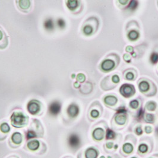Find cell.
I'll return each mask as SVG.
<instances>
[{
    "instance_id": "8fae6325",
    "label": "cell",
    "mask_w": 158,
    "mask_h": 158,
    "mask_svg": "<svg viewBox=\"0 0 158 158\" xmlns=\"http://www.w3.org/2000/svg\"><path fill=\"white\" fill-rule=\"evenodd\" d=\"M80 112L79 106L75 103H72L67 108V113L68 115L72 118H76L79 115Z\"/></svg>"
},
{
    "instance_id": "f546056e",
    "label": "cell",
    "mask_w": 158,
    "mask_h": 158,
    "mask_svg": "<svg viewBox=\"0 0 158 158\" xmlns=\"http://www.w3.org/2000/svg\"><path fill=\"white\" fill-rule=\"evenodd\" d=\"M139 101L137 99H134L129 103V106L133 110H137L139 107Z\"/></svg>"
},
{
    "instance_id": "44dd1931",
    "label": "cell",
    "mask_w": 158,
    "mask_h": 158,
    "mask_svg": "<svg viewBox=\"0 0 158 158\" xmlns=\"http://www.w3.org/2000/svg\"><path fill=\"white\" fill-rule=\"evenodd\" d=\"M92 85L90 82H87L81 87L80 92L84 94H88L92 91Z\"/></svg>"
},
{
    "instance_id": "d6986e66",
    "label": "cell",
    "mask_w": 158,
    "mask_h": 158,
    "mask_svg": "<svg viewBox=\"0 0 158 158\" xmlns=\"http://www.w3.org/2000/svg\"><path fill=\"white\" fill-rule=\"evenodd\" d=\"M139 89L140 92L142 94H145L148 92L150 89V85L149 83L146 81H141L139 84Z\"/></svg>"
},
{
    "instance_id": "7dc6e473",
    "label": "cell",
    "mask_w": 158,
    "mask_h": 158,
    "mask_svg": "<svg viewBox=\"0 0 158 158\" xmlns=\"http://www.w3.org/2000/svg\"><path fill=\"white\" fill-rule=\"evenodd\" d=\"M75 76H76V74H73L71 75L72 79H74V78H75Z\"/></svg>"
},
{
    "instance_id": "4dcf8cb0",
    "label": "cell",
    "mask_w": 158,
    "mask_h": 158,
    "mask_svg": "<svg viewBox=\"0 0 158 158\" xmlns=\"http://www.w3.org/2000/svg\"><path fill=\"white\" fill-rule=\"evenodd\" d=\"M101 112L98 110L94 109L90 112V115L92 118L96 119L100 117Z\"/></svg>"
},
{
    "instance_id": "277c9868",
    "label": "cell",
    "mask_w": 158,
    "mask_h": 158,
    "mask_svg": "<svg viewBox=\"0 0 158 158\" xmlns=\"http://www.w3.org/2000/svg\"><path fill=\"white\" fill-rule=\"evenodd\" d=\"M127 110L125 106H120L117 110L114 116V121L119 126H123L127 121Z\"/></svg>"
},
{
    "instance_id": "f5cc1de1",
    "label": "cell",
    "mask_w": 158,
    "mask_h": 158,
    "mask_svg": "<svg viewBox=\"0 0 158 158\" xmlns=\"http://www.w3.org/2000/svg\"></svg>"
},
{
    "instance_id": "e0dca14e",
    "label": "cell",
    "mask_w": 158,
    "mask_h": 158,
    "mask_svg": "<svg viewBox=\"0 0 158 158\" xmlns=\"http://www.w3.org/2000/svg\"><path fill=\"white\" fill-rule=\"evenodd\" d=\"M8 45L7 37L3 31V30L0 27V49H3Z\"/></svg>"
},
{
    "instance_id": "52a82bcc",
    "label": "cell",
    "mask_w": 158,
    "mask_h": 158,
    "mask_svg": "<svg viewBox=\"0 0 158 158\" xmlns=\"http://www.w3.org/2000/svg\"><path fill=\"white\" fill-rule=\"evenodd\" d=\"M119 93L124 98H130L135 95V89L132 85L124 84L119 88Z\"/></svg>"
},
{
    "instance_id": "ab89813d",
    "label": "cell",
    "mask_w": 158,
    "mask_h": 158,
    "mask_svg": "<svg viewBox=\"0 0 158 158\" xmlns=\"http://www.w3.org/2000/svg\"><path fill=\"white\" fill-rule=\"evenodd\" d=\"M123 58L124 60L126 61L127 63H130L131 61V56L129 54H124L123 56Z\"/></svg>"
},
{
    "instance_id": "f35d334b",
    "label": "cell",
    "mask_w": 158,
    "mask_h": 158,
    "mask_svg": "<svg viewBox=\"0 0 158 158\" xmlns=\"http://www.w3.org/2000/svg\"><path fill=\"white\" fill-rule=\"evenodd\" d=\"M112 82H114V83H118L120 81V79H119V77L118 75L117 74H115L112 76Z\"/></svg>"
},
{
    "instance_id": "8992f818",
    "label": "cell",
    "mask_w": 158,
    "mask_h": 158,
    "mask_svg": "<svg viewBox=\"0 0 158 158\" xmlns=\"http://www.w3.org/2000/svg\"><path fill=\"white\" fill-rule=\"evenodd\" d=\"M99 150L96 146H90L83 151V154L79 153L78 158H98Z\"/></svg>"
},
{
    "instance_id": "ba28073f",
    "label": "cell",
    "mask_w": 158,
    "mask_h": 158,
    "mask_svg": "<svg viewBox=\"0 0 158 158\" xmlns=\"http://www.w3.org/2000/svg\"><path fill=\"white\" fill-rule=\"evenodd\" d=\"M41 103L40 101L33 99L27 103V110L31 115H35L39 114L41 110Z\"/></svg>"
},
{
    "instance_id": "1f68e13d",
    "label": "cell",
    "mask_w": 158,
    "mask_h": 158,
    "mask_svg": "<svg viewBox=\"0 0 158 158\" xmlns=\"http://www.w3.org/2000/svg\"><path fill=\"white\" fill-rule=\"evenodd\" d=\"M150 62L153 64H155L158 62V54L153 52L150 58Z\"/></svg>"
},
{
    "instance_id": "5bb4252c",
    "label": "cell",
    "mask_w": 158,
    "mask_h": 158,
    "mask_svg": "<svg viewBox=\"0 0 158 158\" xmlns=\"http://www.w3.org/2000/svg\"><path fill=\"white\" fill-rule=\"evenodd\" d=\"M103 102L108 106H115L118 102V99L115 96L108 95L104 98Z\"/></svg>"
},
{
    "instance_id": "836d02e7",
    "label": "cell",
    "mask_w": 158,
    "mask_h": 158,
    "mask_svg": "<svg viewBox=\"0 0 158 158\" xmlns=\"http://www.w3.org/2000/svg\"><path fill=\"white\" fill-rule=\"evenodd\" d=\"M77 81L79 83H83L85 82L86 80V76L83 73H79V74L77 76Z\"/></svg>"
},
{
    "instance_id": "681fc988",
    "label": "cell",
    "mask_w": 158,
    "mask_h": 158,
    "mask_svg": "<svg viewBox=\"0 0 158 158\" xmlns=\"http://www.w3.org/2000/svg\"><path fill=\"white\" fill-rule=\"evenodd\" d=\"M132 56H134V57H135V54H134V53H133V54H132Z\"/></svg>"
},
{
    "instance_id": "7402d4cb",
    "label": "cell",
    "mask_w": 158,
    "mask_h": 158,
    "mask_svg": "<svg viewBox=\"0 0 158 158\" xmlns=\"http://www.w3.org/2000/svg\"><path fill=\"white\" fill-rule=\"evenodd\" d=\"M156 108H157V103L153 101L148 102L145 105V109L147 111H150V112H153L155 111Z\"/></svg>"
},
{
    "instance_id": "bcb514c9",
    "label": "cell",
    "mask_w": 158,
    "mask_h": 158,
    "mask_svg": "<svg viewBox=\"0 0 158 158\" xmlns=\"http://www.w3.org/2000/svg\"><path fill=\"white\" fill-rule=\"evenodd\" d=\"M155 132H156V135L158 137V127L156 128V130H155Z\"/></svg>"
},
{
    "instance_id": "30bf717a",
    "label": "cell",
    "mask_w": 158,
    "mask_h": 158,
    "mask_svg": "<svg viewBox=\"0 0 158 158\" xmlns=\"http://www.w3.org/2000/svg\"><path fill=\"white\" fill-rule=\"evenodd\" d=\"M61 110V105L60 102L55 101L51 103L48 108V111L51 115L56 116Z\"/></svg>"
},
{
    "instance_id": "74e56055",
    "label": "cell",
    "mask_w": 158,
    "mask_h": 158,
    "mask_svg": "<svg viewBox=\"0 0 158 158\" xmlns=\"http://www.w3.org/2000/svg\"><path fill=\"white\" fill-rule=\"evenodd\" d=\"M126 79L128 80H133L135 79V76L133 73H127L126 75Z\"/></svg>"
},
{
    "instance_id": "4fadbf2b",
    "label": "cell",
    "mask_w": 158,
    "mask_h": 158,
    "mask_svg": "<svg viewBox=\"0 0 158 158\" xmlns=\"http://www.w3.org/2000/svg\"><path fill=\"white\" fill-rule=\"evenodd\" d=\"M119 145L118 144H115L111 141H108L105 143L103 148L105 151L108 153H112L115 152L118 149Z\"/></svg>"
},
{
    "instance_id": "7bdbcfd3",
    "label": "cell",
    "mask_w": 158,
    "mask_h": 158,
    "mask_svg": "<svg viewBox=\"0 0 158 158\" xmlns=\"http://www.w3.org/2000/svg\"><path fill=\"white\" fill-rule=\"evenodd\" d=\"M74 86L75 88H79V87H80V85L79 82L76 81V82H75L74 83Z\"/></svg>"
},
{
    "instance_id": "5b68a950",
    "label": "cell",
    "mask_w": 158,
    "mask_h": 158,
    "mask_svg": "<svg viewBox=\"0 0 158 158\" xmlns=\"http://www.w3.org/2000/svg\"><path fill=\"white\" fill-rule=\"evenodd\" d=\"M67 144L71 150H77L81 145V140L79 135L72 133L67 139Z\"/></svg>"
},
{
    "instance_id": "f6af8a7d",
    "label": "cell",
    "mask_w": 158,
    "mask_h": 158,
    "mask_svg": "<svg viewBox=\"0 0 158 158\" xmlns=\"http://www.w3.org/2000/svg\"><path fill=\"white\" fill-rule=\"evenodd\" d=\"M119 2L120 4L124 5V4H126L128 2V1H119Z\"/></svg>"
},
{
    "instance_id": "816d5d0a",
    "label": "cell",
    "mask_w": 158,
    "mask_h": 158,
    "mask_svg": "<svg viewBox=\"0 0 158 158\" xmlns=\"http://www.w3.org/2000/svg\"><path fill=\"white\" fill-rule=\"evenodd\" d=\"M67 158H71V157H67Z\"/></svg>"
},
{
    "instance_id": "3957f363",
    "label": "cell",
    "mask_w": 158,
    "mask_h": 158,
    "mask_svg": "<svg viewBox=\"0 0 158 158\" xmlns=\"http://www.w3.org/2000/svg\"><path fill=\"white\" fill-rule=\"evenodd\" d=\"M153 148V142L150 139H142L137 148V153L141 157H144L152 152Z\"/></svg>"
},
{
    "instance_id": "484cf974",
    "label": "cell",
    "mask_w": 158,
    "mask_h": 158,
    "mask_svg": "<svg viewBox=\"0 0 158 158\" xmlns=\"http://www.w3.org/2000/svg\"><path fill=\"white\" fill-rule=\"evenodd\" d=\"M143 119L147 123L153 124V123H154V122L155 121V117L154 114L147 113V114H144Z\"/></svg>"
},
{
    "instance_id": "83f0119b",
    "label": "cell",
    "mask_w": 158,
    "mask_h": 158,
    "mask_svg": "<svg viewBox=\"0 0 158 158\" xmlns=\"http://www.w3.org/2000/svg\"><path fill=\"white\" fill-rule=\"evenodd\" d=\"M144 109L143 107H140V109L139 110V111L137 112V114L135 116V119L137 121H141L143 119L144 114H145V112H144Z\"/></svg>"
},
{
    "instance_id": "6da1fadb",
    "label": "cell",
    "mask_w": 158,
    "mask_h": 158,
    "mask_svg": "<svg viewBox=\"0 0 158 158\" xmlns=\"http://www.w3.org/2000/svg\"><path fill=\"white\" fill-rule=\"evenodd\" d=\"M136 143L137 139L135 137L131 135H127L119 150L121 155L126 158L131 155L135 152Z\"/></svg>"
},
{
    "instance_id": "b9f144b4",
    "label": "cell",
    "mask_w": 158,
    "mask_h": 158,
    "mask_svg": "<svg viewBox=\"0 0 158 158\" xmlns=\"http://www.w3.org/2000/svg\"><path fill=\"white\" fill-rule=\"evenodd\" d=\"M126 51L128 52H130V53H131L133 51V48L131 46H128L126 48Z\"/></svg>"
},
{
    "instance_id": "7a4b0ae2",
    "label": "cell",
    "mask_w": 158,
    "mask_h": 158,
    "mask_svg": "<svg viewBox=\"0 0 158 158\" xmlns=\"http://www.w3.org/2000/svg\"><path fill=\"white\" fill-rule=\"evenodd\" d=\"M11 124L16 128H22L27 125L29 117L22 112L16 111L11 116Z\"/></svg>"
},
{
    "instance_id": "f1b7e54d",
    "label": "cell",
    "mask_w": 158,
    "mask_h": 158,
    "mask_svg": "<svg viewBox=\"0 0 158 158\" xmlns=\"http://www.w3.org/2000/svg\"><path fill=\"white\" fill-rule=\"evenodd\" d=\"M93 31H94L93 27L92 26H90V25L85 26L83 29V32L84 33V34L87 36L91 35L93 33Z\"/></svg>"
},
{
    "instance_id": "f907efd6",
    "label": "cell",
    "mask_w": 158,
    "mask_h": 158,
    "mask_svg": "<svg viewBox=\"0 0 158 158\" xmlns=\"http://www.w3.org/2000/svg\"><path fill=\"white\" fill-rule=\"evenodd\" d=\"M130 158H138L137 156H132V157H131Z\"/></svg>"
},
{
    "instance_id": "cb8c5ba5",
    "label": "cell",
    "mask_w": 158,
    "mask_h": 158,
    "mask_svg": "<svg viewBox=\"0 0 158 158\" xmlns=\"http://www.w3.org/2000/svg\"><path fill=\"white\" fill-rule=\"evenodd\" d=\"M140 36V33L137 31H131L128 33V38L131 41H135L138 40Z\"/></svg>"
},
{
    "instance_id": "7c38bea8",
    "label": "cell",
    "mask_w": 158,
    "mask_h": 158,
    "mask_svg": "<svg viewBox=\"0 0 158 158\" xmlns=\"http://www.w3.org/2000/svg\"><path fill=\"white\" fill-rule=\"evenodd\" d=\"M101 67L103 71L108 72V71H110L114 70V69L115 67V63L112 60L106 59L103 61L102 63H101Z\"/></svg>"
},
{
    "instance_id": "d6a6232c",
    "label": "cell",
    "mask_w": 158,
    "mask_h": 158,
    "mask_svg": "<svg viewBox=\"0 0 158 158\" xmlns=\"http://www.w3.org/2000/svg\"><path fill=\"white\" fill-rule=\"evenodd\" d=\"M137 6H138V2L137 1H131L130 2L129 6H128V8L131 11H133L137 7Z\"/></svg>"
},
{
    "instance_id": "9a60e30c",
    "label": "cell",
    "mask_w": 158,
    "mask_h": 158,
    "mask_svg": "<svg viewBox=\"0 0 158 158\" xmlns=\"http://www.w3.org/2000/svg\"><path fill=\"white\" fill-rule=\"evenodd\" d=\"M23 140V137L22 133L19 132H15L13 133L11 137V141L17 146H20Z\"/></svg>"
},
{
    "instance_id": "4316f807",
    "label": "cell",
    "mask_w": 158,
    "mask_h": 158,
    "mask_svg": "<svg viewBox=\"0 0 158 158\" xmlns=\"http://www.w3.org/2000/svg\"><path fill=\"white\" fill-rule=\"evenodd\" d=\"M0 131L4 134H7L10 131V127L7 123H2L0 125Z\"/></svg>"
},
{
    "instance_id": "8d00e7d4",
    "label": "cell",
    "mask_w": 158,
    "mask_h": 158,
    "mask_svg": "<svg viewBox=\"0 0 158 158\" xmlns=\"http://www.w3.org/2000/svg\"><path fill=\"white\" fill-rule=\"evenodd\" d=\"M144 131L145 133H146L147 135H150L153 132V128L152 127L150 126H147L144 127Z\"/></svg>"
},
{
    "instance_id": "60d3db41",
    "label": "cell",
    "mask_w": 158,
    "mask_h": 158,
    "mask_svg": "<svg viewBox=\"0 0 158 158\" xmlns=\"http://www.w3.org/2000/svg\"><path fill=\"white\" fill-rule=\"evenodd\" d=\"M106 158H122L119 156L118 154H114L113 155H108L107 156Z\"/></svg>"
},
{
    "instance_id": "9c48e42d",
    "label": "cell",
    "mask_w": 158,
    "mask_h": 158,
    "mask_svg": "<svg viewBox=\"0 0 158 158\" xmlns=\"http://www.w3.org/2000/svg\"><path fill=\"white\" fill-rule=\"evenodd\" d=\"M106 131L100 127L95 128L92 133V136L93 139L96 142L102 141L105 137Z\"/></svg>"
},
{
    "instance_id": "c3c4849f",
    "label": "cell",
    "mask_w": 158,
    "mask_h": 158,
    "mask_svg": "<svg viewBox=\"0 0 158 158\" xmlns=\"http://www.w3.org/2000/svg\"><path fill=\"white\" fill-rule=\"evenodd\" d=\"M99 158H106V157H105V156H104V155H102V156H100V157H99Z\"/></svg>"
},
{
    "instance_id": "ffe728a7",
    "label": "cell",
    "mask_w": 158,
    "mask_h": 158,
    "mask_svg": "<svg viewBox=\"0 0 158 158\" xmlns=\"http://www.w3.org/2000/svg\"><path fill=\"white\" fill-rule=\"evenodd\" d=\"M19 4V7L22 10H27L31 7V1L27 0H20L17 1Z\"/></svg>"
},
{
    "instance_id": "ee69618b",
    "label": "cell",
    "mask_w": 158,
    "mask_h": 158,
    "mask_svg": "<svg viewBox=\"0 0 158 158\" xmlns=\"http://www.w3.org/2000/svg\"><path fill=\"white\" fill-rule=\"evenodd\" d=\"M147 158H158V153H156V154H154L153 155H152L150 157Z\"/></svg>"
},
{
    "instance_id": "603a6c76",
    "label": "cell",
    "mask_w": 158,
    "mask_h": 158,
    "mask_svg": "<svg viewBox=\"0 0 158 158\" xmlns=\"http://www.w3.org/2000/svg\"><path fill=\"white\" fill-rule=\"evenodd\" d=\"M79 1L76 0H70L67 1L66 2L67 7L69 8L71 11H74L76 8H77L79 6Z\"/></svg>"
},
{
    "instance_id": "ac0fdd59",
    "label": "cell",
    "mask_w": 158,
    "mask_h": 158,
    "mask_svg": "<svg viewBox=\"0 0 158 158\" xmlns=\"http://www.w3.org/2000/svg\"><path fill=\"white\" fill-rule=\"evenodd\" d=\"M116 137H117L116 133L113 130L108 128L106 130L105 137L106 140H107V141L114 140H115Z\"/></svg>"
},
{
    "instance_id": "e575fe53",
    "label": "cell",
    "mask_w": 158,
    "mask_h": 158,
    "mask_svg": "<svg viewBox=\"0 0 158 158\" xmlns=\"http://www.w3.org/2000/svg\"><path fill=\"white\" fill-rule=\"evenodd\" d=\"M135 134L139 136L142 135L143 134V130L141 126H139L137 127L135 130Z\"/></svg>"
},
{
    "instance_id": "2e32d148",
    "label": "cell",
    "mask_w": 158,
    "mask_h": 158,
    "mask_svg": "<svg viewBox=\"0 0 158 158\" xmlns=\"http://www.w3.org/2000/svg\"><path fill=\"white\" fill-rule=\"evenodd\" d=\"M40 142L38 140L32 139L29 140V142L27 143V147L28 149L31 151H36L40 149Z\"/></svg>"
},
{
    "instance_id": "d4e9b609",
    "label": "cell",
    "mask_w": 158,
    "mask_h": 158,
    "mask_svg": "<svg viewBox=\"0 0 158 158\" xmlns=\"http://www.w3.org/2000/svg\"><path fill=\"white\" fill-rule=\"evenodd\" d=\"M44 27L47 31H53L54 29V24L52 19H48L44 22Z\"/></svg>"
},
{
    "instance_id": "d590c367",
    "label": "cell",
    "mask_w": 158,
    "mask_h": 158,
    "mask_svg": "<svg viewBox=\"0 0 158 158\" xmlns=\"http://www.w3.org/2000/svg\"><path fill=\"white\" fill-rule=\"evenodd\" d=\"M57 25L58 26L61 28V29H63L65 27V21L63 19H59L58 20H57Z\"/></svg>"
}]
</instances>
